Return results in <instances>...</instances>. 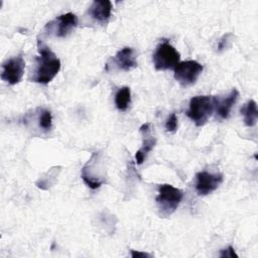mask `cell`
<instances>
[{"mask_svg":"<svg viewBox=\"0 0 258 258\" xmlns=\"http://www.w3.org/2000/svg\"><path fill=\"white\" fill-rule=\"evenodd\" d=\"M38 55L35 57L34 69L29 80L46 85L50 83L60 70V60L56 54L40 39H37Z\"/></svg>","mask_w":258,"mask_h":258,"instance_id":"obj_1","label":"cell"},{"mask_svg":"<svg viewBox=\"0 0 258 258\" xmlns=\"http://www.w3.org/2000/svg\"><path fill=\"white\" fill-rule=\"evenodd\" d=\"M183 198V191L171 184L165 183L158 187V195L155 199L159 215L167 218L175 212Z\"/></svg>","mask_w":258,"mask_h":258,"instance_id":"obj_2","label":"cell"},{"mask_svg":"<svg viewBox=\"0 0 258 258\" xmlns=\"http://www.w3.org/2000/svg\"><path fill=\"white\" fill-rule=\"evenodd\" d=\"M214 111L215 100L213 96H196L189 101L186 116L197 126H204Z\"/></svg>","mask_w":258,"mask_h":258,"instance_id":"obj_3","label":"cell"},{"mask_svg":"<svg viewBox=\"0 0 258 258\" xmlns=\"http://www.w3.org/2000/svg\"><path fill=\"white\" fill-rule=\"evenodd\" d=\"M179 52L167 41L160 42L152 55L153 64L156 71H166L174 69L179 62Z\"/></svg>","mask_w":258,"mask_h":258,"instance_id":"obj_4","label":"cell"},{"mask_svg":"<svg viewBox=\"0 0 258 258\" xmlns=\"http://www.w3.org/2000/svg\"><path fill=\"white\" fill-rule=\"evenodd\" d=\"M79 19L75 13L68 12L54 18L46 23L44 30L47 35H53L55 37H66L72 33L78 26Z\"/></svg>","mask_w":258,"mask_h":258,"instance_id":"obj_5","label":"cell"},{"mask_svg":"<svg viewBox=\"0 0 258 258\" xmlns=\"http://www.w3.org/2000/svg\"><path fill=\"white\" fill-rule=\"evenodd\" d=\"M204 67L197 60L179 61L174 68V79L181 86L187 87L194 85L201 76Z\"/></svg>","mask_w":258,"mask_h":258,"instance_id":"obj_6","label":"cell"},{"mask_svg":"<svg viewBox=\"0 0 258 258\" xmlns=\"http://www.w3.org/2000/svg\"><path fill=\"white\" fill-rule=\"evenodd\" d=\"M25 70V61L21 54L11 57L3 62L2 64V72H1V80L5 83L13 86L18 84L23 75Z\"/></svg>","mask_w":258,"mask_h":258,"instance_id":"obj_7","label":"cell"},{"mask_svg":"<svg viewBox=\"0 0 258 258\" xmlns=\"http://www.w3.org/2000/svg\"><path fill=\"white\" fill-rule=\"evenodd\" d=\"M223 181V175L220 173H211L200 171L196 174V190L199 196H207L216 190Z\"/></svg>","mask_w":258,"mask_h":258,"instance_id":"obj_8","label":"cell"},{"mask_svg":"<svg viewBox=\"0 0 258 258\" xmlns=\"http://www.w3.org/2000/svg\"><path fill=\"white\" fill-rule=\"evenodd\" d=\"M136 51L132 47H124L120 49L113 57V63L118 70L129 72L137 67Z\"/></svg>","mask_w":258,"mask_h":258,"instance_id":"obj_9","label":"cell"},{"mask_svg":"<svg viewBox=\"0 0 258 258\" xmlns=\"http://www.w3.org/2000/svg\"><path fill=\"white\" fill-rule=\"evenodd\" d=\"M140 133L143 136V142H142V146L140 149L137 150L136 154H135V161L137 164H142L147 156V154L153 149V147L155 146L156 143V138L153 137L151 135V130H150V124L146 123L143 124L140 128H139Z\"/></svg>","mask_w":258,"mask_h":258,"instance_id":"obj_10","label":"cell"},{"mask_svg":"<svg viewBox=\"0 0 258 258\" xmlns=\"http://www.w3.org/2000/svg\"><path fill=\"white\" fill-rule=\"evenodd\" d=\"M239 97V92L237 89H232V91L229 93L224 98H219V97H214L215 100V111L217 113V116L224 120L227 119L230 115L231 109L237 102Z\"/></svg>","mask_w":258,"mask_h":258,"instance_id":"obj_11","label":"cell"},{"mask_svg":"<svg viewBox=\"0 0 258 258\" xmlns=\"http://www.w3.org/2000/svg\"><path fill=\"white\" fill-rule=\"evenodd\" d=\"M89 15L98 23L106 24L112 13V3L109 0L94 1L89 8Z\"/></svg>","mask_w":258,"mask_h":258,"instance_id":"obj_12","label":"cell"},{"mask_svg":"<svg viewBox=\"0 0 258 258\" xmlns=\"http://www.w3.org/2000/svg\"><path fill=\"white\" fill-rule=\"evenodd\" d=\"M241 114L244 117V123L246 126H255L258 119V110L256 102L254 100H249L241 109Z\"/></svg>","mask_w":258,"mask_h":258,"instance_id":"obj_13","label":"cell"},{"mask_svg":"<svg viewBox=\"0 0 258 258\" xmlns=\"http://www.w3.org/2000/svg\"><path fill=\"white\" fill-rule=\"evenodd\" d=\"M131 103V91L129 87L120 88L115 95V105L119 111H126Z\"/></svg>","mask_w":258,"mask_h":258,"instance_id":"obj_14","label":"cell"},{"mask_svg":"<svg viewBox=\"0 0 258 258\" xmlns=\"http://www.w3.org/2000/svg\"><path fill=\"white\" fill-rule=\"evenodd\" d=\"M38 125L43 130H50L52 127V116L50 111L48 110H41V113L39 114L38 119Z\"/></svg>","mask_w":258,"mask_h":258,"instance_id":"obj_15","label":"cell"},{"mask_svg":"<svg viewBox=\"0 0 258 258\" xmlns=\"http://www.w3.org/2000/svg\"><path fill=\"white\" fill-rule=\"evenodd\" d=\"M165 130L166 132H170L173 133L176 131L177 129V116L175 115V113H171L168 118L165 121Z\"/></svg>","mask_w":258,"mask_h":258,"instance_id":"obj_16","label":"cell"},{"mask_svg":"<svg viewBox=\"0 0 258 258\" xmlns=\"http://www.w3.org/2000/svg\"><path fill=\"white\" fill-rule=\"evenodd\" d=\"M232 37L233 35L231 33H227L223 35V37L218 42V51H223L224 49H226L230 45V42L232 41Z\"/></svg>","mask_w":258,"mask_h":258,"instance_id":"obj_17","label":"cell"},{"mask_svg":"<svg viewBox=\"0 0 258 258\" xmlns=\"http://www.w3.org/2000/svg\"><path fill=\"white\" fill-rule=\"evenodd\" d=\"M220 257H238L236 252L234 251V248L232 246H229L226 249H223L220 253Z\"/></svg>","mask_w":258,"mask_h":258,"instance_id":"obj_18","label":"cell"},{"mask_svg":"<svg viewBox=\"0 0 258 258\" xmlns=\"http://www.w3.org/2000/svg\"><path fill=\"white\" fill-rule=\"evenodd\" d=\"M131 256L133 258H145V257H151L150 254L146 253V252H139V251H136V250H132L131 251Z\"/></svg>","mask_w":258,"mask_h":258,"instance_id":"obj_19","label":"cell"}]
</instances>
